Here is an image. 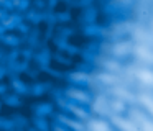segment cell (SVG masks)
<instances>
[{
    "label": "cell",
    "mask_w": 153,
    "mask_h": 131,
    "mask_svg": "<svg viewBox=\"0 0 153 131\" xmlns=\"http://www.w3.org/2000/svg\"><path fill=\"white\" fill-rule=\"evenodd\" d=\"M96 80L100 82V84H104V85H107V87H110V85H117V84H123V80L119 77V75H115V74H107V72L97 74V75H96Z\"/></svg>",
    "instance_id": "cell-8"
},
{
    "label": "cell",
    "mask_w": 153,
    "mask_h": 131,
    "mask_svg": "<svg viewBox=\"0 0 153 131\" xmlns=\"http://www.w3.org/2000/svg\"><path fill=\"white\" fill-rule=\"evenodd\" d=\"M68 97L74 98V100H81V102H89V95L82 93L81 90H73V88H69V90H68Z\"/></svg>",
    "instance_id": "cell-12"
},
{
    "label": "cell",
    "mask_w": 153,
    "mask_h": 131,
    "mask_svg": "<svg viewBox=\"0 0 153 131\" xmlns=\"http://www.w3.org/2000/svg\"><path fill=\"white\" fill-rule=\"evenodd\" d=\"M110 93L114 95V97H117L119 100L122 102H130V103H133V102L137 100V97L132 93V92L128 90V88L123 87V84H117V85H110Z\"/></svg>",
    "instance_id": "cell-2"
},
{
    "label": "cell",
    "mask_w": 153,
    "mask_h": 131,
    "mask_svg": "<svg viewBox=\"0 0 153 131\" xmlns=\"http://www.w3.org/2000/svg\"><path fill=\"white\" fill-rule=\"evenodd\" d=\"M135 75H137V79H138V80L142 82L146 88L152 87L153 75H152V71L148 69V66H145V67H137L135 69Z\"/></svg>",
    "instance_id": "cell-6"
},
{
    "label": "cell",
    "mask_w": 153,
    "mask_h": 131,
    "mask_svg": "<svg viewBox=\"0 0 153 131\" xmlns=\"http://www.w3.org/2000/svg\"><path fill=\"white\" fill-rule=\"evenodd\" d=\"M87 128H89V130H94V131H109L110 130V126L105 123V121L96 120V118H92V120L87 121Z\"/></svg>",
    "instance_id": "cell-11"
},
{
    "label": "cell",
    "mask_w": 153,
    "mask_h": 131,
    "mask_svg": "<svg viewBox=\"0 0 153 131\" xmlns=\"http://www.w3.org/2000/svg\"><path fill=\"white\" fill-rule=\"evenodd\" d=\"M63 120L66 121V123L69 124L71 128H76V130H82V128H84V126H82V124H81V123H77V121H71V120H68L66 116H63Z\"/></svg>",
    "instance_id": "cell-16"
},
{
    "label": "cell",
    "mask_w": 153,
    "mask_h": 131,
    "mask_svg": "<svg viewBox=\"0 0 153 131\" xmlns=\"http://www.w3.org/2000/svg\"><path fill=\"white\" fill-rule=\"evenodd\" d=\"M132 35H133V38H135V41L138 43V44H145V46H150V48H152V33H150L148 29H145L142 25L133 26Z\"/></svg>",
    "instance_id": "cell-3"
},
{
    "label": "cell",
    "mask_w": 153,
    "mask_h": 131,
    "mask_svg": "<svg viewBox=\"0 0 153 131\" xmlns=\"http://www.w3.org/2000/svg\"><path fill=\"white\" fill-rule=\"evenodd\" d=\"M132 51L135 52V56L140 59V62H145L146 66L152 64L153 56H152V48H150V46H145V44H137V46H132Z\"/></svg>",
    "instance_id": "cell-4"
},
{
    "label": "cell",
    "mask_w": 153,
    "mask_h": 131,
    "mask_svg": "<svg viewBox=\"0 0 153 131\" xmlns=\"http://www.w3.org/2000/svg\"><path fill=\"white\" fill-rule=\"evenodd\" d=\"M130 120L137 124L138 130L150 131L153 128L152 120H150V113H143V111H140V110H132V113H130Z\"/></svg>",
    "instance_id": "cell-1"
},
{
    "label": "cell",
    "mask_w": 153,
    "mask_h": 131,
    "mask_svg": "<svg viewBox=\"0 0 153 131\" xmlns=\"http://www.w3.org/2000/svg\"><path fill=\"white\" fill-rule=\"evenodd\" d=\"M107 51L112 56H123V54H128L132 51V44L128 41H120V43H115L112 46H107Z\"/></svg>",
    "instance_id": "cell-5"
},
{
    "label": "cell",
    "mask_w": 153,
    "mask_h": 131,
    "mask_svg": "<svg viewBox=\"0 0 153 131\" xmlns=\"http://www.w3.org/2000/svg\"><path fill=\"white\" fill-rule=\"evenodd\" d=\"M69 110L73 111V113H76L77 116H79V120H87V118H89L86 111H82L81 108H77V107H69Z\"/></svg>",
    "instance_id": "cell-14"
},
{
    "label": "cell",
    "mask_w": 153,
    "mask_h": 131,
    "mask_svg": "<svg viewBox=\"0 0 153 131\" xmlns=\"http://www.w3.org/2000/svg\"><path fill=\"white\" fill-rule=\"evenodd\" d=\"M138 102H140V105H143V107H145V110L148 111L150 115L153 113V102H152V93H150L148 90H146V92H143V93H140V95H138Z\"/></svg>",
    "instance_id": "cell-10"
},
{
    "label": "cell",
    "mask_w": 153,
    "mask_h": 131,
    "mask_svg": "<svg viewBox=\"0 0 153 131\" xmlns=\"http://www.w3.org/2000/svg\"><path fill=\"white\" fill-rule=\"evenodd\" d=\"M94 111L100 115H110V107H109V102L105 100L104 97H97L96 102H94Z\"/></svg>",
    "instance_id": "cell-9"
},
{
    "label": "cell",
    "mask_w": 153,
    "mask_h": 131,
    "mask_svg": "<svg viewBox=\"0 0 153 131\" xmlns=\"http://www.w3.org/2000/svg\"><path fill=\"white\" fill-rule=\"evenodd\" d=\"M110 120H112V123L115 124V126L122 128V130H130V131H138V128H137V124L133 123L132 120H125V118H120L117 113H110Z\"/></svg>",
    "instance_id": "cell-7"
},
{
    "label": "cell",
    "mask_w": 153,
    "mask_h": 131,
    "mask_svg": "<svg viewBox=\"0 0 153 131\" xmlns=\"http://www.w3.org/2000/svg\"><path fill=\"white\" fill-rule=\"evenodd\" d=\"M102 64L110 72H120V64L117 61H114V59H102Z\"/></svg>",
    "instance_id": "cell-13"
},
{
    "label": "cell",
    "mask_w": 153,
    "mask_h": 131,
    "mask_svg": "<svg viewBox=\"0 0 153 131\" xmlns=\"http://www.w3.org/2000/svg\"><path fill=\"white\" fill-rule=\"evenodd\" d=\"M71 77H73V80H76V82H89V77H87L86 74H73Z\"/></svg>",
    "instance_id": "cell-15"
}]
</instances>
